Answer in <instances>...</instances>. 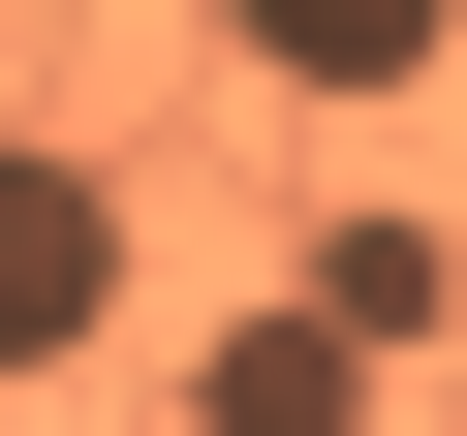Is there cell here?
Returning a JSON list of instances; mask_svg holds the SVG:
<instances>
[{"label":"cell","mask_w":467,"mask_h":436,"mask_svg":"<svg viewBox=\"0 0 467 436\" xmlns=\"http://www.w3.org/2000/svg\"><path fill=\"white\" fill-rule=\"evenodd\" d=\"M125 343V187L63 125H0V374H94Z\"/></svg>","instance_id":"obj_1"},{"label":"cell","mask_w":467,"mask_h":436,"mask_svg":"<svg viewBox=\"0 0 467 436\" xmlns=\"http://www.w3.org/2000/svg\"><path fill=\"white\" fill-rule=\"evenodd\" d=\"M187 436H374V374H343L312 312H218V343H187Z\"/></svg>","instance_id":"obj_2"},{"label":"cell","mask_w":467,"mask_h":436,"mask_svg":"<svg viewBox=\"0 0 467 436\" xmlns=\"http://www.w3.org/2000/svg\"><path fill=\"white\" fill-rule=\"evenodd\" d=\"M250 94H312V125L343 94H436V0H250Z\"/></svg>","instance_id":"obj_3"}]
</instances>
